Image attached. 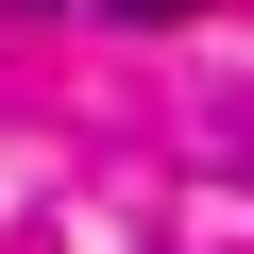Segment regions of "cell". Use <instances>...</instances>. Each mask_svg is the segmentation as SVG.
Returning a JSON list of instances; mask_svg holds the SVG:
<instances>
[{"label":"cell","mask_w":254,"mask_h":254,"mask_svg":"<svg viewBox=\"0 0 254 254\" xmlns=\"http://www.w3.org/2000/svg\"><path fill=\"white\" fill-rule=\"evenodd\" d=\"M119 17H203V0H119Z\"/></svg>","instance_id":"obj_1"},{"label":"cell","mask_w":254,"mask_h":254,"mask_svg":"<svg viewBox=\"0 0 254 254\" xmlns=\"http://www.w3.org/2000/svg\"><path fill=\"white\" fill-rule=\"evenodd\" d=\"M17 17H34V0H17Z\"/></svg>","instance_id":"obj_2"}]
</instances>
